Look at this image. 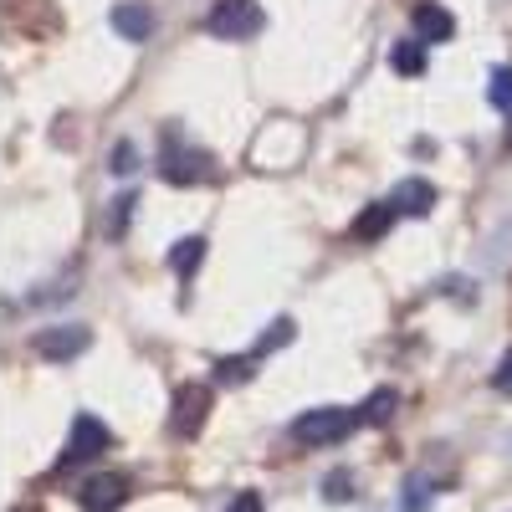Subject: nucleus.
<instances>
[{
	"mask_svg": "<svg viewBox=\"0 0 512 512\" xmlns=\"http://www.w3.org/2000/svg\"><path fill=\"white\" fill-rule=\"evenodd\" d=\"M354 425H359V415H354V410H344V405H323V410L297 415L292 436H297V441H308V446H333V441H344V436L354 431Z\"/></svg>",
	"mask_w": 512,
	"mask_h": 512,
	"instance_id": "nucleus-1",
	"label": "nucleus"
},
{
	"mask_svg": "<svg viewBox=\"0 0 512 512\" xmlns=\"http://www.w3.org/2000/svg\"><path fill=\"white\" fill-rule=\"evenodd\" d=\"M256 31H262V6H256V0H216V11H210V36L241 41V36H256Z\"/></svg>",
	"mask_w": 512,
	"mask_h": 512,
	"instance_id": "nucleus-2",
	"label": "nucleus"
},
{
	"mask_svg": "<svg viewBox=\"0 0 512 512\" xmlns=\"http://www.w3.org/2000/svg\"><path fill=\"white\" fill-rule=\"evenodd\" d=\"M108 441H113V436H108V425H103L98 415H77V420H72V441H67V451H62V466L93 461Z\"/></svg>",
	"mask_w": 512,
	"mask_h": 512,
	"instance_id": "nucleus-3",
	"label": "nucleus"
},
{
	"mask_svg": "<svg viewBox=\"0 0 512 512\" xmlns=\"http://www.w3.org/2000/svg\"><path fill=\"white\" fill-rule=\"evenodd\" d=\"M164 180L169 185H195L205 180V154L200 149H180V139H164Z\"/></svg>",
	"mask_w": 512,
	"mask_h": 512,
	"instance_id": "nucleus-4",
	"label": "nucleus"
},
{
	"mask_svg": "<svg viewBox=\"0 0 512 512\" xmlns=\"http://www.w3.org/2000/svg\"><path fill=\"white\" fill-rule=\"evenodd\" d=\"M88 349V328H47L36 333V354L41 359H77Z\"/></svg>",
	"mask_w": 512,
	"mask_h": 512,
	"instance_id": "nucleus-5",
	"label": "nucleus"
},
{
	"mask_svg": "<svg viewBox=\"0 0 512 512\" xmlns=\"http://www.w3.org/2000/svg\"><path fill=\"white\" fill-rule=\"evenodd\" d=\"M390 205L400 210V216H431V205H436V190L425 185V180H400L390 190Z\"/></svg>",
	"mask_w": 512,
	"mask_h": 512,
	"instance_id": "nucleus-6",
	"label": "nucleus"
},
{
	"mask_svg": "<svg viewBox=\"0 0 512 512\" xmlns=\"http://www.w3.org/2000/svg\"><path fill=\"white\" fill-rule=\"evenodd\" d=\"M205 405H210V390H200V384H185V390L175 395V425H180L185 436H195V431H200Z\"/></svg>",
	"mask_w": 512,
	"mask_h": 512,
	"instance_id": "nucleus-7",
	"label": "nucleus"
},
{
	"mask_svg": "<svg viewBox=\"0 0 512 512\" xmlns=\"http://www.w3.org/2000/svg\"><path fill=\"white\" fill-rule=\"evenodd\" d=\"M123 477H93L88 487H82V507L88 512H113L118 502H123Z\"/></svg>",
	"mask_w": 512,
	"mask_h": 512,
	"instance_id": "nucleus-8",
	"label": "nucleus"
},
{
	"mask_svg": "<svg viewBox=\"0 0 512 512\" xmlns=\"http://www.w3.org/2000/svg\"><path fill=\"white\" fill-rule=\"evenodd\" d=\"M113 31L128 36V41H144V36L154 31V11H149V6H118V11H113Z\"/></svg>",
	"mask_w": 512,
	"mask_h": 512,
	"instance_id": "nucleus-9",
	"label": "nucleus"
},
{
	"mask_svg": "<svg viewBox=\"0 0 512 512\" xmlns=\"http://www.w3.org/2000/svg\"><path fill=\"white\" fill-rule=\"evenodd\" d=\"M415 31H420V41H446V36L456 31V21H451V11H441V6H420V11H415Z\"/></svg>",
	"mask_w": 512,
	"mask_h": 512,
	"instance_id": "nucleus-10",
	"label": "nucleus"
},
{
	"mask_svg": "<svg viewBox=\"0 0 512 512\" xmlns=\"http://www.w3.org/2000/svg\"><path fill=\"white\" fill-rule=\"evenodd\" d=\"M395 216H400V210H395L390 200H384V205H374V210H364V216H359V226H354V236H364V241H374L379 231H390V226H395Z\"/></svg>",
	"mask_w": 512,
	"mask_h": 512,
	"instance_id": "nucleus-11",
	"label": "nucleus"
},
{
	"mask_svg": "<svg viewBox=\"0 0 512 512\" xmlns=\"http://www.w3.org/2000/svg\"><path fill=\"white\" fill-rule=\"evenodd\" d=\"M200 256H205V241H200V236H185V241L175 246V256H169V267H175L180 277H190V272L200 267Z\"/></svg>",
	"mask_w": 512,
	"mask_h": 512,
	"instance_id": "nucleus-12",
	"label": "nucleus"
},
{
	"mask_svg": "<svg viewBox=\"0 0 512 512\" xmlns=\"http://www.w3.org/2000/svg\"><path fill=\"white\" fill-rule=\"evenodd\" d=\"M390 62H395V72H420L425 67V41H400V47L390 52Z\"/></svg>",
	"mask_w": 512,
	"mask_h": 512,
	"instance_id": "nucleus-13",
	"label": "nucleus"
},
{
	"mask_svg": "<svg viewBox=\"0 0 512 512\" xmlns=\"http://www.w3.org/2000/svg\"><path fill=\"white\" fill-rule=\"evenodd\" d=\"M487 98H492V108L512 113V67H497V72H492V88H487Z\"/></svg>",
	"mask_w": 512,
	"mask_h": 512,
	"instance_id": "nucleus-14",
	"label": "nucleus"
},
{
	"mask_svg": "<svg viewBox=\"0 0 512 512\" xmlns=\"http://www.w3.org/2000/svg\"><path fill=\"white\" fill-rule=\"evenodd\" d=\"M282 344H292V318H277L272 333H262V344H256V359L272 354V349H282Z\"/></svg>",
	"mask_w": 512,
	"mask_h": 512,
	"instance_id": "nucleus-15",
	"label": "nucleus"
},
{
	"mask_svg": "<svg viewBox=\"0 0 512 512\" xmlns=\"http://www.w3.org/2000/svg\"><path fill=\"white\" fill-rule=\"evenodd\" d=\"M390 415H395V395H390V390H374L369 405H364V420L379 425V420H390Z\"/></svg>",
	"mask_w": 512,
	"mask_h": 512,
	"instance_id": "nucleus-16",
	"label": "nucleus"
},
{
	"mask_svg": "<svg viewBox=\"0 0 512 512\" xmlns=\"http://www.w3.org/2000/svg\"><path fill=\"white\" fill-rule=\"evenodd\" d=\"M323 492H328V502H344V497H354V477H349V472H333V477L323 482Z\"/></svg>",
	"mask_w": 512,
	"mask_h": 512,
	"instance_id": "nucleus-17",
	"label": "nucleus"
},
{
	"mask_svg": "<svg viewBox=\"0 0 512 512\" xmlns=\"http://www.w3.org/2000/svg\"><path fill=\"white\" fill-rule=\"evenodd\" d=\"M251 364H256V354H246V359H221V369H216V374H221V379H231V384H241V379L251 374Z\"/></svg>",
	"mask_w": 512,
	"mask_h": 512,
	"instance_id": "nucleus-18",
	"label": "nucleus"
},
{
	"mask_svg": "<svg viewBox=\"0 0 512 512\" xmlns=\"http://www.w3.org/2000/svg\"><path fill=\"white\" fill-rule=\"evenodd\" d=\"M128 210H134V195H118V200H113V221H108V236H118V231H123Z\"/></svg>",
	"mask_w": 512,
	"mask_h": 512,
	"instance_id": "nucleus-19",
	"label": "nucleus"
},
{
	"mask_svg": "<svg viewBox=\"0 0 512 512\" xmlns=\"http://www.w3.org/2000/svg\"><path fill=\"white\" fill-rule=\"evenodd\" d=\"M113 169H118V175H134V144H118L113 149Z\"/></svg>",
	"mask_w": 512,
	"mask_h": 512,
	"instance_id": "nucleus-20",
	"label": "nucleus"
},
{
	"mask_svg": "<svg viewBox=\"0 0 512 512\" xmlns=\"http://www.w3.org/2000/svg\"><path fill=\"white\" fill-rule=\"evenodd\" d=\"M492 384L502 395H512V354H502V364H497V374H492Z\"/></svg>",
	"mask_w": 512,
	"mask_h": 512,
	"instance_id": "nucleus-21",
	"label": "nucleus"
},
{
	"mask_svg": "<svg viewBox=\"0 0 512 512\" xmlns=\"http://www.w3.org/2000/svg\"><path fill=\"white\" fill-rule=\"evenodd\" d=\"M226 512H262V497H256V492H241V497H236Z\"/></svg>",
	"mask_w": 512,
	"mask_h": 512,
	"instance_id": "nucleus-22",
	"label": "nucleus"
},
{
	"mask_svg": "<svg viewBox=\"0 0 512 512\" xmlns=\"http://www.w3.org/2000/svg\"><path fill=\"white\" fill-rule=\"evenodd\" d=\"M405 507H410V512L425 507V482H420V477H410V497H405Z\"/></svg>",
	"mask_w": 512,
	"mask_h": 512,
	"instance_id": "nucleus-23",
	"label": "nucleus"
}]
</instances>
